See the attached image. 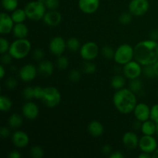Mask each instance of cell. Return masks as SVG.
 <instances>
[{
    "label": "cell",
    "instance_id": "cell-57",
    "mask_svg": "<svg viewBox=\"0 0 158 158\" xmlns=\"http://www.w3.org/2000/svg\"><path fill=\"white\" fill-rule=\"evenodd\" d=\"M38 1L41 2H43V3H44V2H45V1H46V0H38Z\"/></svg>",
    "mask_w": 158,
    "mask_h": 158
},
{
    "label": "cell",
    "instance_id": "cell-46",
    "mask_svg": "<svg viewBox=\"0 0 158 158\" xmlns=\"http://www.w3.org/2000/svg\"><path fill=\"white\" fill-rule=\"evenodd\" d=\"M0 135L3 138H6V137H9L10 135V131H9V128L6 127H2L0 130Z\"/></svg>",
    "mask_w": 158,
    "mask_h": 158
},
{
    "label": "cell",
    "instance_id": "cell-2",
    "mask_svg": "<svg viewBox=\"0 0 158 158\" xmlns=\"http://www.w3.org/2000/svg\"><path fill=\"white\" fill-rule=\"evenodd\" d=\"M113 102L116 109L123 114L134 112L137 104L136 94L127 88H122L116 91L113 97Z\"/></svg>",
    "mask_w": 158,
    "mask_h": 158
},
{
    "label": "cell",
    "instance_id": "cell-48",
    "mask_svg": "<svg viewBox=\"0 0 158 158\" xmlns=\"http://www.w3.org/2000/svg\"><path fill=\"white\" fill-rule=\"evenodd\" d=\"M9 158H21L22 155L18 151H12L9 154Z\"/></svg>",
    "mask_w": 158,
    "mask_h": 158
},
{
    "label": "cell",
    "instance_id": "cell-22",
    "mask_svg": "<svg viewBox=\"0 0 158 158\" xmlns=\"http://www.w3.org/2000/svg\"><path fill=\"white\" fill-rule=\"evenodd\" d=\"M12 32L16 39H26L29 33V29L26 25L23 23H15Z\"/></svg>",
    "mask_w": 158,
    "mask_h": 158
},
{
    "label": "cell",
    "instance_id": "cell-50",
    "mask_svg": "<svg viewBox=\"0 0 158 158\" xmlns=\"http://www.w3.org/2000/svg\"><path fill=\"white\" fill-rule=\"evenodd\" d=\"M110 158H123L124 155L123 154H122L120 151H116V152L112 153V154H110Z\"/></svg>",
    "mask_w": 158,
    "mask_h": 158
},
{
    "label": "cell",
    "instance_id": "cell-23",
    "mask_svg": "<svg viewBox=\"0 0 158 158\" xmlns=\"http://www.w3.org/2000/svg\"><path fill=\"white\" fill-rule=\"evenodd\" d=\"M156 124L157 123L152 120H148L142 123L141 131L143 135L154 136L156 133Z\"/></svg>",
    "mask_w": 158,
    "mask_h": 158
},
{
    "label": "cell",
    "instance_id": "cell-32",
    "mask_svg": "<svg viewBox=\"0 0 158 158\" xmlns=\"http://www.w3.org/2000/svg\"><path fill=\"white\" fill-rule=\"evenodd\" d=\"M115 51L110 46H104L101 49V54L106 60H112L114 57Z\"/></svg>",
    "mask_w": 158,
    "mask_h": 158
},
{
    "label": "cell",
    "instance_id": "cell-13",
    "mask_svg": "<svg viewBox=\"0 0 158 158\" xmlns=\"http://www.w3.org/2000/svg\"><path fill=\"white\" fill-rule=\"evenodd\" d=\"M136 120L141 121L142 123L151 119V108L144 103H137L134 110Z\"/></svg>",
    "mask_w": 158,
    "mask_h": 158
},
{
    "label": "cell",
    "instance_id": "cell-28",
    "mask_svg": "<svg viewBox=\"0 0 158 158\" xmlns=\"http://www.w3.org/2000/svg\"><path fill=\"white\" fill-rule=\"evenodd\" d=\"M12 106V102L6 96H1L0 97V110L2 112H8Z\"/></svg>",
    "mask_w": 158,
    "mask_h": 158
},
{
    "label": "cell",
    "instance_id": "cell-1",
    "mask_svg": "<svg viewBox=\"0 0 158 158\" xmlns=\"http://www.w3.org/2000/svg\"><path fill=\"white\" fill-rule=\"evenodd\" d=\"M134 60L142 66L153 65L158 60V42L143 40L134 46Z\"/></svg>",
    "mask_w": 158,
    "mask_h": 158
},
{
    "label": "cell",
    "instance_id": "cell-21",
    "mask_svg": "<svg viewBox=\"0 0 158 158\" xmlns=\"http://www.w3.org/2000/svg\"><path fill=\"white\" fill-rule=\"evenodd\" d=\"M88 132L94 137H99L103 135L104 132V127L100 122L97 120H93L88 125Z\"/></svg>",
    "mask_w": 158,
    "mask_h": 158
},
{
    "label": "cell",
    "instance_id": "cell-14",
    "mask_svg": "<svg viewBox=\"0 0 158 158\" xmlns=\"http://www.w3.org/2000/svg\"><path fill=\"white\" fill-rule=\"evenodd\" d=\"M15 23L12 16L6 12H2L0 15V32L1 34H9L12 32Z\"/></svg>",
    "mask_w": 158,
    "mask_h": 158
},
{
    "label": "cell",
    "instance_id": "cell-7",
    "mask_svg": "<svg viewBox=\"0 0 158 158\" xmlns=\"http://www.w3.org/2000/svg\"><path fill=\"white\" fill-rule=\"evenodd\" d=\"M80 56L84 60V61H93L98 56L100 49L94 42H86L80 47Z\"/></svg>",
    "mask_w": 158,
    "mask_h": 158
},
{
    "label": "cell",
    "instance_id": "cell-31",
    "mask_svg": "<svg viewBox=\"0 0 158 158\" xmlns=\"http://www.w3.org/2000/svg\"><path fill=\"white\" fill-rule=\"evenodd\" d=\"M82 70L86 74H93L97 70V66L92 61H85L82 66Z\"/></svg>",
    "mask_w": 158,
    "mask_h": 158
},
{
    "label": "cell",
    "instance_id": "cell-25",
    "mask_svg": "<svg viewBox=\"0 0 158 158\" xmlns=\"http://www.w3.org/2000/svg\"><path fill=\"white\" fill-rule=\"evenodd\" d=\"M23 119L22 116L19 114H13L9 117V126L12 129H17V128L20 127L23 124Z\"/></svg>",
    "mask_w": 158,
    "mask_h": 158
},
{
    "label": "cell",
    "instance_id": "cell-58",
    "mask_svg": "<svg viewBox=\"0 0 158 158\" xmlns=\"http://www.w3.org/2000/svg\"><path fill=\"white\" fill-rule=\"evenodd\" d=\"M157 96H158V90H157Z\"/></svg>",
    "mask_w": 158,
    "mask_h": 158
},
{
    "label": "cell",
    "instance_id": "cell-41",
    "mask_svg": "<svg viewBox=\"0 0 158 158\" xmlns=\"http://www.w3.org/2000/svg\"><path fill=\"white\" fill-rule=\"evenodd\" d=\"M44 51L41 49H35L32 52V57L36 61H41V60H43V59L44 58Z\"/></svg>",
    "mask_w": 158,
    "mask_h": 158
},
{
    "label": "cell",
    "instance_id": "cell-40",
    "mask_svg": "<svg viewBox=\"0 0 158 158\" xmlns=\"http://www.w3.org/2000/svg\"><path fill=\"white\" fill-rule=\"evenodd\" d=\"M44 4L49 10H56L59 7L60 2L59 0H46Z\"/></svg>",
    "mask_w": 158,
    "mask_h": 158
},
{
    "label": "cell",
    "instance_id": "cell-12",
    "mask_svg": "<svg viewBox=\"0 0 158 158\" xmlns=\"http://www.w3.org/2000/svg\"><path fill=\"white\" fill-rule=\"evenodd\" d=\"M38 69L32 64H26L20 68L19 76L23 82L32 81L36 77Z\"/></svg>",
    "mask_w": 158,
    "mask_h": 158
},
{
    "label": "cell",
    "instance_id": "cell-17",
    "mask_svg": "<svg viewBox=\"0 0 158 158\" xmlns=\"http://www.w3.org/2000/svg\"><path fill=\"white\" fill-rule=\"evenodd\" d=\"M12 141L13 144L18 148H24L29 144V138L26 132L16 131L12 134Z\"/></svg>",
    "mask_w": 158,
    "mask_h": 158
},
{
    "label": "cell",
    "instance_id": "cell-53",
    "mask_svg": "<svg viewBox=\"0 0 158 158\" xmlns=\"http://www.w3.org/2000/svg\"><path fill=\"white\" fill-rule=\"evenodd\" d=\"M151 154H149V153L146 152H142L141 154L139 155V158H151L152 157V155H151Z\"/></svg>",
    "mask_w": 158,
    "mask_h": 158
},
{
    "label": "cell",
    "instance_id": "cell-11",
    "mask_svg": "<svg viewBox=\"0 0 158 158\" xmlns=\"http://www.w3.org/2000/svg\"><path fill=\"white\" fill-rule=\"evenodd\" d=\"M66 41L61 36H56L51 40L49 44V49L51 53L56 56L63 55L66 49Z\"/></svg>",
    "mask_w": 158,
    "mask_h": 158
},
{
    "label": "cell",
    "instance_id": "cell-37",
    "mask_svg": "<svg viewBox=\"0 0 158 158\" xmlns=\"http://www.w3.org/2000/svg\"><path fill=\"white\" fill-rule=\"evenodd\" d=\"M9 47H10V44L9 43L8 40L4 37H2L0 39V52L1 54H4L9 52Z\"/></svg>",
    "mask_w": 158,
    "mask_h": 158
},
{
    "label": "cell",
    "instance_id": "cell-47",
    "mask_svg": "<svg viewBox=\"0 0 158 158\" xmlns=\"http://www.w3.org/2000/svg\"><path fill=\"white\" fill-rule=\"evenodd\" d=\"M150 40L158 41V29H154L150 32Z\"/></svg>",
    "mask_w": 158,
    "mask_h": 158
},
{
    "label": "cell",
    "instance_id": "cell-39",
    "mask_svg": "<svg viewBox=\"0 0 158 158\" xmlns=\"http://www.w3.org/2000/svg\"><path fill=\"white\" fill-rule=\"evenodd\" d=\"M23 96L27 100H30L32 99H34L33 87H32V86H28V87L25 88L23 91Z\"/></svg>",
    "mask_w": 158,
    "mask_h": 158
},
{
    "label": "cell",
    "instance_id": "cell-20",
    "mask_svg": "<svg viewBox=\"0 0 158 158\" xmlns=\"http://www.w3.org/2000/svg\"><path fill=\"white\" fill-rule=\"evenodd\" d=\"M38 73L44 77H49L52 74L54 66L52 62L49 60H41L38 66Z\"/></svg>",
    "mask_w": 158,
    "mask_h": 158
},
{
    "label": "cell",
    "instance_id": "cell-29",
    "mask_svg": "<svg viewBox=\"0 0 158 158\" xmlns=\"http://www.w3.org/2000/svg\"><path fill=\"white\" fill-rule=\"evenodd\" d=\"M18 0H2V6L5 10L13 12L18 7Z\"/></svg>",
    "mask_w": 158,
    "mask_h": 158
},
{
    "label": "cell",
    "instance_id": "cell-36",
    "mask_svg": "<svg viewBox=\"0 0 158 158\" xmlns=\"http://www.w3.org/2000/svg\"><path fill=\"white\" fill-rule=\"evenodd\" d=\"M143 73L144 76L148 78H154L156 77L155 72H154V64L153 65H147V66H143Z\"/></svg>",
    "mask_w": 158,
    "mask_h": 158
},
{
    "label": "cell",
    "instance_id": "cell-24",
    "mask_svg": "<svg viewBox=\"0 0 158 158\" xmlns=\"http://www.w3.org/2000/svg\"><path fill=\"white\" fill-rule=\"evenodd\" d=\"M125 78H126V77H125L124 76L123 77L122 75H119V74L114 76L110 82V84L111 86H112V87L114 88V89H117V90L124 87L125 84H126Z\"/></svg>",
    "mask_w": 158,
    "mask_h": 158
},
{
    "label": "cell",
    "instance_id": "cell-15",
    "mask_svg": "<svg viewBox=\"0 0 158 158\" xmlns=\"http://www.w3.org/2000/svg\"><path fill=\"white\" fill-rule=\"evenodd\" d=\"M79 9L86 14H93L98 10L100 0H79Z\"/></svg>",
    "mask_w": 158,
    "mask_h": 158
},
{
    "label": "cell",
    "instance_id": "cell-6",
    "mask_svg": "<svg viewBox=\"0 0 158 158\" xmlns=\"http://www.w3.org/2000/svg\"><path fill=\"white\" fill-rule=\"evenodd\" d=\"M62 100L61 94L57 88L53 86H48L44 88L42 101L49 108H53L58 106Z\"/></svg>",
    "mask_w": 158,
    "mask_h": 158
},
{
    "label": "cell",
    "instance_id": "cell-10",
    "mask_svg": "<svg viewBox=\"0 0 158 158\" xmlns=\"http://www.w3.org/2000/svg\"><path fill=\"white\" fill-rule=\"evenodd\" d=\"M138 148L142 152L153 154L157 148V141L153 136L143 135L139 140Z\"/></svg>",
    "mask_w": 158,
    "mask_h": 158
},
{
    "label": "cell",
    "instance_id": "cell-35",
    "mask_svg": "<svg viewBox=\"0 0 158 158\" xmlns=\"http://www.w3.org/2000/svg\"><path fill=\"white\" fill-rule=\"evenodd\" d=\"M56 66L60 69H66L69 66V60L66 56H60L56 60Z\"/></svg>",
    "mask_w": 158,
    "mask_h": 158
},
{
    "label": "cell",
    "instance_id": "cell-55",
    "mask_svg": "<svg viewBox=\"0 0 158 158\" xmlns=\"http://www.w3.org/2000/svg\"><path fill=\"white\" fill-rule=\"evenodd\" d=\"M152 157L158 158V148L155 150V151H154V152L152 154Z\"/></svg>",
    "mask_w": 158,
    "mask_h": 158
},
{
    "label": "cell",
    "instance_id": "cell-5",
    "mask_svg": "<svg viewBox=\"0 0 158 158\" xmlns=\"http://www.w3.org/2000/svg\"><path fill=\"white\" fill-rule=\"evenodd\" d=\"M24 9L27 18L33 21H38L43 19L46 12V7L44 3L38 0L28 2Z\"/></svg>",
    "mask_w": 158,
    "mask_h": 158
},
{
    "label": "cell",
    "instance_id": "cell-8",
    "mask_svg": "<svg viewBox=\"0 0 158 158\" xmlns=\"http://www.w3.org/2000/svg\"><path fill=\"white\" fill-rule=\"evenodd\" d=\"M148 0H131L128 6V10L134 16H142L149 10Z\"/></svg>",
    "mask_w": 158,
    "mask_h": 158
},
{
    "label": "cell",
    "instance_id": "cell-34",
    "mask_svg": "<svg viewBox=\"0 0 158 158\" xmlns=\"http://www.w3.org/2000/svg\"><path fill=\"white\" fill-rule=\"evenodd\" d=\"M30 155L33 158H42L44 156V151L40 146H33L30 149Z\"/></svg>",
    "mask_w": 158,
    "mask_h": 158
},
{
    "label": "cell",
    "instance_id": "cell-52",
    "mask_svg": "<svg viewBox=\"0 0 158 158\" xmlns=\"http://www.w3.org/2000/svg\"><path fill=\"white\" fill-rule=\"evenodd\" d=\"M5 75H6V69L4 68V65L2 64L0 66V77H1V79L4 78Z\"/></svg>",
    "mask_w": 158,
    "mask_h": 158
},
{
    "label": "cell",
    "instance_id": "cell-16",
    "mask_svg": "<svg viewBox=\"0 0 158 158\" xmlns=\"http://www.w3.org/2000/svg\"><path fill=\"white\" fill-rule=\"evenodd\" d=\"M23 115L28 120H35L38 117L40 114L39 106L32 102H27L22 107Z\"/></svg>",
    "mask_w": 158,
    "mask_h": 158
},
{
    "label": "cell",
    "instance_id": "cell-54",
    "mask_svg": "<svg viewBox=\"0 0 158 158\" xmlns=\"http://www.w3.org/2000/svg\"><path fill=\"white\" fill-rule=\"evenodd\" d=\"M154 72H155L156 77H158V60L154 64Z\"/></svg>",
    "mask_w": 158,
    "mask_h": 158
},
{
    "label": "cell",
    "instance_id": "cell-3",
    "mask_svg": "<svg viewBox=\"0 0 158 158\" xmlns=\"http://www.w3.org/2000/svg\"><path fill=\"white\" fill-rule=\"evenodd\" d=\"M31 47V43L26 38L17 39L10 44L9 52L13 59L22 60L29 55Z\"/></svg>",
    "mask_w": 158,
    "mask_h": 158
},
{
    "label": "cell",
    "instance_id": "cell-44",
    "mask_svg": "<svg viewBox=\"0 0 158 158\" xmlns=\"http://www.w3.org/2000/svg\"><path fill=\"white\" fill-rule=\"evenodd\" d=\"M5 86L6 87H7L8 89H15L17 86V81L14 77H9L7 80L5 82Z\"/></svg>",
    "mask_w": 158,
    "mask_h": 158
},
{
    "label": "cell",
    "instance_id": "cell-45",
    "mask_svg": "<svg viewBox=\"0 0 158 158\" xmlns=\"http://www.w3.org/2000/svg\"><path fill=\"white\" fill-rule=\"evenodd\" d=\"M13 59V57L11 56V54L9 52H6L4 54H2L1 57V62L2 64L3 65H8L12 62V60Z\"/></svg>",
    "mask_w": 158,
    "mask_h": 158
},
{
    "label": "cell",
    "instance_id": "cell-18",
    "mask_svg": "<svg viewBox=\"0 0 158 158\" xmlns=\"http://www.w3.org/2000/svg\"><path fill=\"white\" fill-rule=\"evenodd\" d=\"M62 19V15L58 11L49 10V12H46L43 19L45 24L51 27H54L61 23Z\"/></svg>",
    "mask_w": 158,
    "mask_h": 158
},
{
    "label": "cell",
    "instance_id": "cell-49",
    "mask_svg": "<svg viewBox=\"0 0 158 158\" xmlns=\"http://www.w3.org/2000/svg\"><path fill=\"white\" fill-rule=\"evenodd\" d=\"M102 152L104 154H110L112 152V148L110 145L106 144L102 148Z\"/></svg>",
    "mask_w": 158,
    "mask_h": 158
},
{
    "label": "cell",
    "instance_id": "cell-27",
    "mask_svg": "<svg viewBox=\"0 0 158 158\" xmlns=\"http://www.w3.org/2000/svg\"><path fill=\"white\" fill-rule=\"evenodd\" d=\"M143 82L140 79L136 78L131 80V82H130L129 84V89L131 91H133L134 94H139V93H140L143 90Z\"/></svg>",
    "mask_w": 158,
    "mask_h": 158
},
{
    "label": "cell",
    "instance_id": "cell-4",
    "mask_svg": "<svg viewBox=\"0 0 158 158\" xmlns=\"http://www.w3.org/2000/svg\"><path fill=\"white\" fill-rule=\"evenodd\" d=\"M133 59H134V47L131 45L124 43L118 46L115 50L114 60L120 66L127 64L132 61Z\"/></svg>",
    "mask_w": 158,
    "mask_h": 158
},
{
    "label": "cell",
    "instance_id": "cell-26",
    "mask_svg": "<svg viewBox=\"0 0 158 158\" xmlns=\"http://www.w3.org/2000/svg\"><path fill=\"white\" fill-rule=\"evenodd\" d=\"M11 16H12V19H13L15 23H23L26 20V19L27 18L25 9H18V8L12 12Z\"/></svg>",
    "mask_w": 158,
    "mask_h": 158
},
{
    "label": "cell",
    "instance_id": "cell-9",
    "mask_svg": "<svg viewBox=\"0 0 158 158\" xmlns=\"http://www.w3.org/2000/svg\"><path fill=\"white\" fill-rule=\"evenodd\" d=\"M141 66L142 65H140L136 60L135 61L132 60V61L129 62L127 64L123 65V76L126 78L129 79L130 80H133V79L139 78L143 73V68Z\"/></svg>",
    "mask_w": 158,
    "mask_h": 158
},
{
    "label": "cell",
    "instance_id": "cell-19",
    "mask_svg": "<svg viewBox=\"0 0 158 158\" xmlns=\"http://www.w3.org/2000/svg\"><path fill=\"white\" fill-rule=\"evenodd\" d=\"M139 140L137 134L134 132H127L123 136V143L127 148L130 150H134L138 147Z\"/></svg>",
    "mask_w": 158,
    "mask_h": 158
},
{
    "label": "cell",
    "instance_id": "cell-33",
    "mask_svg": "<svg viewBox=\"0 0 158 158\" xmlns=\"http://www.w3.org/2000/svg\"><path fill=\"white\" fill-rule=\"evenodd\" d=\"M133 15L130 12H123L119 16V22L122 25H128L132 21Z\"/></svg>",
    "mask_w": 158,
    "mask_h": 158
},
{
    "label": "cell",
    "instance_id": "cell-38",
    "mask_svg": "<svg viewBox=\"0 0 158 158\" xmlns=\"http://www.w3.org/2000/svg\"><path fill=\"white\" fill-rule=\"evenodd\" d=\"M81 78V73L78 69H73L69 73V80L73 83L78 82Z\"/></svg>",
    "mask_w": 158,
    "mask_h": 158
},
{
    "label": "cell",
    "instance_id": "cell-42",
    "mask_svg": "<svg viewBox=\"0 0 158 158\" xmlns=\"http://www.w3.org/2000/svg\"><path fill=\"white\" fill-rule=\"evenodd\" d=\"M33 93H34V99L36 100H42L44 93V88L41 86H34L33 87Z\"/></svg>",
    "mask_w": 158,
    "mask_h": 158
},
{
    "label": "cell",
    "instance_id": "cell-51",
    "mask_svg": "<svg viewBox=\"0 0 158 158\" xmlns=\"http://www.w3.org/2000/svg\"><path fill=\"white\" fill-rule=\"evenodd\" d=\"M141 126H142V122L138 120H135L134 124H133V127H134V130H140L141 129Z\"/></svg>",
    "mask_w": 158,
    "mask_h": 158
},
{
    "label": "cell",
    "instance_id": "cell-30",
    "mask_svg": "<svg viewBox=\"0 0 158 158\" xmlns=\"http://www.w3.org/2000/svg\"><path fill=\"white\" fill-rule=\"evenodd\" d=\"M66 47L72 52H77V50L80 49V47H81L80 40L77 38H75V37L69 38L66 41Z\"/></svg>",
    "mask_w": 158,
    "mask_h": 158
},
{
    "label": "cell",
    "instance_id": "cell-56",
    "mask_svg": "<svg viewBox=\"0 0 158 158\" xmlns=\"http://www.w3.org/2000/svg\"><path fill=\"white\" fill-rule=\"evenodd\" d=\"M155 134L158 137V123L156 124V133H155Z\"/></svg>",
    "mask_w": 158,
    "mask_h": 158
},
{
    "label": "cell",
    "instance_id": "cell-43",
    "mask_svg": "<svg viewBox=\"0 0 158 158\" xmlns=\"http://www.w3.org/2000/svg\"><path fill=\"white\" fill-rule=\"evenodd\" d=\"M151 120L158 123V103L151 108Z\"/></svg>",
    "mask_w": 158,
    "mask_h": 158
}]
</instances>
